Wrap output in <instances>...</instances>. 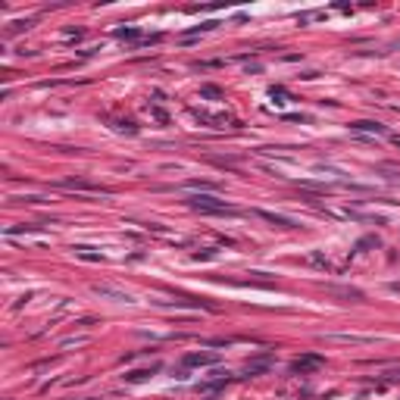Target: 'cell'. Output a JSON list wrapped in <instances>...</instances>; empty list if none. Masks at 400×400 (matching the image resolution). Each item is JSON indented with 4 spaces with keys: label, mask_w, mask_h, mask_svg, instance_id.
I'll return each mask as SVG.
<instances>
[{
    "label": "cell",
    "mask_w": 400,
    "mask_h": 400,
    "mask_svg": "<svg viewBox=\"0 0 400 400\" xmlns=\"http://www.w3.org/2000/svg\"><path fill=\"white\" fill-rule=\"evenodd\" d=\"M194 209H200V213H234V206L225 203V200H216V197H209V194H197L188 200Z\"/></svg>",
    "instance_id": "1"
},
{
    "label": "cell",
    "mask_w": 400,
    "mask_h": 400,
    "mask_svg": "<svg viewBox=\"0 0 400 400\" xmlns=\"http://www.w3.org/2000/svg\"><path fill=\"white\" fill-rule=\"evenodd\" d=\"M256 216L266 219V222H272V225H281V228H291V225H294L291 219H285V216H272V213H263V209H256Z\"/></svg>",
    "instance_id": "2"
},
{
    "label": "cell",
    "mask_w": 400,
    "mask_h": 400,
    "mask_svg": "<svg viewBox=\"0 0 400 400\" xmlns=\"http://www.w3.org/2000/svg\"><path fill=\"white\" fill-rule=\"evenodd\" d=\"M332 341H344V344H372V338H360V335H332Z\"/></svg>",
    "instance_id": "3"
},
{
    "label": "cell",
    "mask_w": 400,
    "mask_h": 400,
    "mask_svg": "<svg viewBox=\"0 0 400 400\" xmlns=\"http://www.w3.org/2000/svg\"><path fill=\"white\" fill-rule=\"evenodd\" d=\"M319 363H322V357H307V360H297V363H294V369H313V366H319Z\"/></svg>",
    "instance_id": "4"
},
{
    "label": "cell",
    "mask_w": 400,
    "mask_h": 400,
    "mask_svg": "<svg viewBox=\"0 0 400 400\" xmlns=\"http://www.w3.org/2000/svg\"><path fill=\"white\" fill-rule=\"evenodd\" d=\"M213 360H216V357H197V354H194V357H188L185 363H213Z\"/></svg>",
    "instance_id": "5"
}]
</instances>
